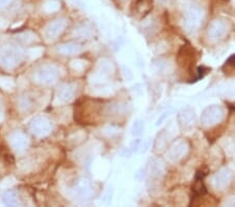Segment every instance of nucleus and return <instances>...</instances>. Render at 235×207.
Returning <instances> with one entry per match:
<instances>
[{"mask_svg":"<svg viewBox=\"0 0 235 207\" xmlns=\"http://www.w3.org/2000/svg\"><path fill=\"white\" fill-rule=\"evenodd\" d=\"M151 8H153V0H134L131 12L134 16L142 18L151 11Z\"/></svg>","mask_w":235,"mask_h":207,"instance_id":"obj_1","label":"nucleus"},{"mask_svg":"<svg viewBox=\"0 0 235 207\" xmlns=\"http://www.w3.org/2000/svg\"><path fill=\"white\" fill-rule=\"evenodd\" d=\"M224 67H228L230 69H235V55H231L227 61H226V64H225Z\"/></svg>","mask_w":235,"mask_h":207,"instance_id":"obj_2","label":"nucleus"}]
</instances>
